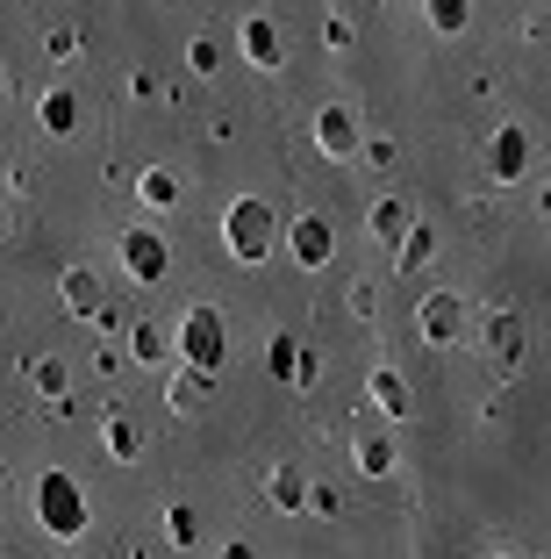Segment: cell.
<instances>
[{
    "instance_id": "cell-1",
    "label": "cell",
    "mask_w": 551,
    "mask_h": 559,
    "mask_svg": "<svg viewBox=\"0 0 551 559\" xmlns=\"http://www.w3.org/2000/svg\"><path fill=\"white\" fill-rule=\"evenodd\" d=\"M222 237H229V251H237L244 266H258V258L272 251V237H280V215H272L265 201H237L222 215Z\"/></svg>"
},
{
    "instance_id": "cell-2",
    "label": "cell",
    "mask_w": 551,
    "mask_h": 559,
    "mask_svg": "<svg viewBox=\"0 0 551 559\" xmlns=\"http://www.w3.org/2000/svg\"><path fill=\"white\" fill-rule=\"evenodd\" d=\"M36 516H43V531H51V538H79L86 531V495H79L72 473H51V481H43Z\"/></svg>"
},
{
    "instance_id": "cell-3",
    "label": "cell",
    "mask_w": 551,
    "mask_h": 559,
    "mask_svg": "<svg viewBox=\"0 0 551 559\" xmlns=\"http://www.w3.org/2000/svg\"><path fill=\"white\" fill-rule=\"evenodd\" d=\"M179 344H187V366H194V373H215V366H222V352H229L222 316H215V309H194L187 323H179Z\"/></svg>"
},
{
    "instance_id": "cell-4",
    "label": "cell",
    "mask_w": 551,
    "mask_h": 559,
    "mask_svg": "<svg viewBox=\"0 0 551 559\" xmlns=\"http://www.w3.org/2000/svg\"><path fill=\"white\" fill-rule=\"evenodd\" d=\"M287 244H294L301 266H323V258H330V223H323V215H301V223L287 230Z\"/></svg>"
},
{
    "instance_id": "cell-5",
    "label": "cell",
    "mask_w": 551,
    "mask_h": 559,
    "mask_svg": "<svg viewBox=\"0 0 551 559\" xmlns=\"http://www.w3.org/2000/svg\"><path fill=\"white\" fill-rule=\"evenodd\" d=\"M122 266H129L136 280H165V244H158L151 230H136V237L122 244Z\"/></svg>"
},
{
    "instance_id": "cell-6",
    "label": "cell",
    "mask_w": 551,
    "mask_h": 559,
    "mask_svg": "<svg viewBox=\"0 0 551 559\" xmlns=\"http://www.w3.org/2000/svg\"><path fill=\"white\" fill-rule=\"evenodd\" d=\"M423 330H430V344H451L458 330H466V309H458L451 294H437L430 309H423Z\"/></svg>"
},
{
    "instance_id": "cell-7",
    "label": "cell",
    "mask_w": 551,
    "mask_h": 559,
    "mask_svg": "<svg viewBox=\"0 0 551 559\" xmlns=\"http://www.w3.org/2000/svg\"><path fill=\"white\" fill-rule=\"evenodd\" d=\"M523 165H530V144H523V129H501V137H494V172H501V180H516Z\"/></svg>"
},
{
    "instance_id": "cell-8",
    "label": "cell",
    "mask_w": 551,
    "mask_h": 559,
    "mask_svg": "<svg viewBox=\"0 0 551 559\" xmlns=\"http://www.w3.org/2000/svg\"><path fill=\"white\" fill-rule=\"evenodd\" d=\"M351 144H358V122H351L344 108H330V115H323V151H330V158H344Z\"/></svg>"
},
{
    "instance_id": "cell-9",
    "label": "cell",
    "mask_w": 551,
    "mask_h": 559,
    "mask_svg": "<svg viewBox=\"0 0 551 559\" xmlns=\"http://www.w3.org/2000/svg\"><path fill=\"white\" fill-rule=\"evenodd\" d=\"M72 122H79V101H72V94H65V86H58V94H51V101H43V129H51V137H65V129H72Z\"/></svg>"
},
{
    "instance_id": "cell-10",
    "label": "cell",
    "mask_w": 551,
    "mask_h": 559,
    "mask_svg": "<svg viewBox=\"0 0 551 559\" xmlns=\"http://www.w3.org/2000/svg\"><path fill=\"white\" fill-rule=\"evenodd\" d=\"M108 452L136 459V452H144V430H129V416H115V423H108Z\"/></svg>"
},
{
    "instance_id": "cell-11",
    "label": "cell",
    "mask_w": 551,
    "mask_h": 559,
    "mask_svg": "<svg viewBox=\"0 0 551 559\" xmlns=\"http://www.w3.org/2000/svg\"><path fill=\"white\" fill-rule=\"evenodd\" d=\"M144 201L151 208H172L179 201V180H172V172H144Z\"/></svg>"
},
{
    "instance_id": "cell-12",
    "label": "cell",
    "mask_w": 551,
    "mask_h": 559,
    "mask_svg": "<svg viewBox=\"0 0 551 559\" xmlns=\"http://www.w3.org/2000/svg\"><path fill=\"white\" fill-rule=\"evenodd\" d=\"M373 230H380V237H401V230H408V201H380Z\"/></svg>"
},
{
    "instance_id": "cell-13",
    "label": "cell",
    "mask_w": 551,
    "mask_h": 559,
    "mask_svg": "<svg viewBox=\"0 0 551 559\" xmlns=\"http://www.w3.org/2000/svg\"><path fill=\"white\" fill-rule=\"evenodd\" d=\"M244 43H251V58H265V65L280 58V36H272L265 22H251V29H244Z\"/></svg>"
},
{
    "instance_id": "cell-14",
    "label": "cell",
    "mask_w": 551,
    "mask_h": 559,
    "mask_svg": "<svg viewBox=\"0 0 551 559\" xmlns=\"http://www.w3.org/2000/svg\"><path fill=\"white\" fill-rule=\"evenodd\" d=\"M65 294L79 301V309H94V301H101V280H94V273H65Z\"/></svg>"
},
{
    "instance_id": "cell-15",
    "label": "cell",
    "mask_w": 551,
    "mask_h": 559,
    "mask_svg": "<svg viewBox=\"0 0 551 559\" xmlns=\"http://www.w3.org/2000/svg\"><path fill=\"white\" fill-rule=\"evenodd\" d=\"M494 344H501V359H523V323L501 316V323H494Z\"/></svg>"
},
{
    "instance_id": "cell-16",
    "label": "cell",
    "mask_w": 551,
    "mask_h": 559,
    "mask_svg": "<svg viewBox=\"0 0 551 559\" xmlns=\"http://www.w3.org/2000/svg\"><path fill=\"white\" fill-rule=\"evenodd\" d=\"M272 502H280V509H294V502H301V473H287V466L272 473Z\"/></svg>"
},
{
    "instance_id": "cell-17",
    "label": "cell",
    "mask_w": 551,
    "mask_h": 559,
    "mask_svg": "<svg viewBox=\"0 0 551 559\" xmlns=\"http://www.w3.org/2000/svg\"><path fill=\"white\" fill-rule=\"evenodd\" d=\"M430 15H437V29H458L466 22V0H430Z\"/></svg>"
},
{
    "instance_id": "cell-18",
    "label": "cell",
    "mask_w": 551,
    "mask_h": 559,
    "mask_svg": "<svg viewBox=\"0 0 551 559\" xmlns=\"http://www.w3.org/2000/svg\"><path fill=\"white\" fill-rule=\"evenodd\" d=\"M136 352H144V359H165V330L144 323V330H136Z\"/></svg>"
},
{
    "instance_id": "cell-19",
    "label": "cell",
    "mask_w": 551,
    "mask_h": 559,
    "mask_svg": "<svg viewBox=\"0 0 551 559\" xmlns=\"http://www.w3.org/2000/svg\"><path fill=\"white\" fill-rule=\"evenodd\" d=\"M380 402H387V409H401V416H408V387H401V380H387V373H380Z\"/></svg>"
},
{
    "instance_id": "cell-20",
    "label": "cell",
    "mask_w": 551,
    "mask_h": 559,
    "mask_svg": "<svg viewBox=\"0 0 551 559\" xmlns=\"http://www.w3.org/2000/svg\"><path fill=\"white\" fill-rule=\"evenodd\" d=\"M172 545H194V509H172Z\"/></svg>"
},
{
    "instance_id": "cell-21",
    "label": "cell",
    "mask_w": 551,
    "mask_h": 559,
    "mask_svg": "<svg viewBox=\"0 0 551 559\" xmlns=\"http://www.w3.org/2000/svg\"><path fill=\"white\" fill-rule=\"evenodd\" d=\"M0 86H8V72H0Z\"/></svg>"
}]
</instances>
